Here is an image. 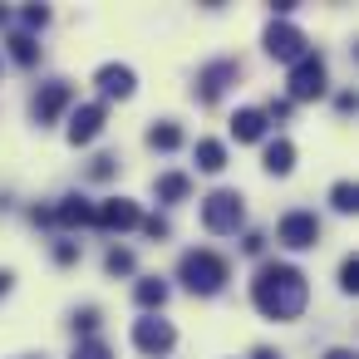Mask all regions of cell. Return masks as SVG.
<instances>
[{
  "instance_id": "cell-1",
  "label": "cell",
  "mask_w": 359,
  "mask_h": 359,
  "mask_svg": "<svg viewBox=\"0 0 359 359\" xmlns=\"http://www.w3.org/2000/svg\"><path fill=\"white\" fill-rule=\"evenodd\" d=\"M251 300L271 320H295L305 310V300H310V285H305V276L295 266H261L256 280H251Z\"/></svg>"
},
{
  "instance_id": "cell-31",
  "label": "cell",
  "mask_w": 359,
  "mask_h": 359,
  "mask_svg": "<svg viewBox=\"0 0 359 359\" xmlns=\"http://www.w3.org/2000/svg\"><path fill=\"white\" fill-rule=\"evenodd\" d=\"M325 359H354V354H349V349H330Z\"/></svg>"
},
{
  "instance_id": "cell-4",
  "label": "cell",
  "mask_w": 359,
  "mask_h": 359,
  "mask_svg": "<svg viewBox=\"0 0 359 359\" xmlns=\"http://www.w3.org/2000/svg\"><path fill=\"white\" fill-rule=\"evenodd\" d=\"M320 94H325V60L320 55L295 60V69H290V99H320Z\"/></svg>"
},
{
  "instance_id": "cell-15",
  "label": "cell",
  "mask_w": 359,
  "mask_h": 359,
  "mask_svg": "<svg viewBox=\"0 0 359 359\" xmlns=\"http://www.w3.org/2000/svg\"><path fill=\"white\" fill-rule=\"evenodd\" d=\"M295 168V148L285 143V138H276V143H266V172H276V177H285Z\"/></svg>"
},
{
  "instance_id": "cell-24",
  "label": "cell",
  "mask_w": 359,
  "mask_h": 359,
  "mask_svg": "<svg viewBox=\"0 0 359 359\" xmlns=\"http://www.w3.org/2000/svg\"><path fill=\"white\" fill-rule=\"evenodd\" d=\"M74 330H79V334H94V330H99V310H94V305L79 310V315H74Z\"/></svg>"
},
{
  "instance_id": "cell-12",
  "label": "cell",
  "mask_w": 359,
  "mask_h": 359,
  "mask_svg": "<svg viewBox=\"0 0 359 359\" xmlns=\"http://www.w3.org/2000/svg\"><path fill=\"white\" fill-rule=\"evenodd\" d=\"M99 89H104V99H128L133 94V69L128 65H104L99 69Z\"/></svg>"
},
{
  "instance_id": "cell-6",
  "label": "cell",
  "mask_w": 359,
  "mask_h": 359,
  "mask_svg": "<svg viewBox=\"0 0 359 359\" xmlns=\"http://www.w3.org/2000/svg\"><path fill=\"white\" fill-rule=\"evenodd\" d=\"M172 339H177V334H172V325H168V320H158V315H143V320L133 325V344H138L143 354H168V349H172Z\"/></svg>"
},
{
  "instance_id": "cell-27",
  "label": "cell",
  "mask_w": 359,
  "mask_h": 359,
  "mask_svg": "<svg viewBox=\"0 0 359 359\" xmlns=\"http://www.w3.org/2000/svg\"><path fill=\"white\" fill-rule=\"evenodd\" d=\"M74 256H79V246H74V241H60V246H55V261H60V266H69Z\"/></svg>"
},
{
  "instance_id": "cell-13",
  "label": "cell",
  "mask_w": 359,
  "mask_h": 359,
  "mask_svg": "<svg viewBox=\"0 0 359 359\" xmlns=\"http://www.w3.org/2000/svg\"><path fill=\"white\" fill-rule=\"evenodd\" d=\"M231 133H236L241 143H256V138H266V114H261V109H236V118H231Z\"/></svg>"
},
{
  "instance_id": "cell-33",
  "label": "cell",
  "mask_w": 359,
  "mask_h": 359,
  "mask_svg": "<svg viewBox=\"0 0 359 359\" xmlns=\"http://www.w3.org/2000/svg\"><path fill=\"white\" fill-rule=\"evenodd\" d=\"M251 359H280V354H271V349H256V354H251Z\"/></svg>"
},
{
  "instance_id": "cell-30",
  "label": "cell",
  "mask_w": 359,
  "mask_h": 359,
  "mask_svg": "<svg viewBox=\"0 0 359 359\" xmlns=\"http://www.w3.org/2000/svg\"><path fill=\"white\" fill-rule=\"evenodd\" d=\"M114 172V158H94V177H109Z\"/></svg>"
},
{
  "instance_id": "cell-5",
  "label": "cell",
  "mask_w": 359,
  "mask_h": 359,
  "mask_svg": "<svg viewBox=\"0 0 359 359\" xmlns=\"http://www.w3.org/2000/svg\"><path fill=\"white\" fill-rule=\"evenodd\" d=\"M266 50H271V60H280V65H295V60H305V35H300L295 25L276 20V25L266 30Z\"/></svg>"
},
{
  "instance_id": "cell-23",
  "label": "cell",
  "mask_w": 359,
  "mask_h": 359,
  "mask_svg": "<svg viewBox=\"0 0 359 359\" xmlns=\"http://www.w3.org/2000/svg\"><path fill=\"white\" fill-rule=\"evenodd\" d=\"M104 266H109L114 276H128V271H133V251H109V256H104Z\"/></svg>"
},
{
  "instance_id": "cell-9",
  "label": "cell",
  "mask_w": 359,
  "mask_h": 359,
  "mask_svg": "<svg viewBox=\"0 0 359 359\" xmlns=\"http://www.w3.org/2000/svg\"><path fill=\"white\" fill-rule=\"evenodd\" d=\"M231 79H236V60H217V65H207L202 79H197V99H202V104H217L222 89H226Z\"/></svg>"
},
{
  "instance_id": "cell-11",
  "label": "cell",
  "mask_w": 359,
  "mask_h": 359,
  "mask_svg": "<svg viewBox=\"0 0 359 359\" xmlns=\"http://www.w3.org/2000/svg\"><path fill=\"white\" fill-rule=\"evenodd\" d=\"M69 104H74V89H69V84H45V89L35 94V118H40V123H55Z\"/></svg>"
},
{
  "instance_id": "cell-26",
  "label": "cell",
  "mask_w": 359,
  "mask_h": 359,
  "mask_svg": "<svg viewBox=\"0 0 359 359\" xmlns=\"http://www.w3.org/2000/svg\"><path fill=\"white\" fill-rule=\"evenodd\" d=\"M25 25H30V30L50 25V11H45V6H30V11H25Z\"/></svg>"
},
{
  "instance_id": "cell-3",
  "label": "cell",
  "mask_w": 359,
  "mask_h": 359,
  "mask_svg": "<svg viewBox=\"0 0 359 359\" xmlns=\"http://www.w3.org/2000/svg\"><path fill=\"white\" fill-rule=\"evenodd\" d=\"M241 217H246V207H241V197H236V192H212V197L202 202V226H207V231H217V236L236 231V226H241Z\"/></svg>"
},
{
  "instance_id": "cell-10",
  "label": "cell",
  "mask_w": 359,
  "mask_h": 359,
  "mask_svg": "<svg viewBox=\"0 0 359 359\" xmlns=\"http://www.w3.org/2000/svg\"><path fill=\"white\" fill-rule=\"evenodd\" d=\"M104 104H84V109H74V118H69V143L79 148V143H94L99 133H104Z\"/></svg>"
},
{
  "instance_id": "cell-25",
  "label": "cell",
  "mask_w": 359,
  "mask_h": 359,
  "mask_svg": "<svg viewBox=\"0 0 359 359\" xmlns=\"http://www.w3.org/2000/svg\"><path fill=\"white\" fill-rule=\"evenodd\" d=\"M339 285H344V290H354V285H359V261H354V256L339 266Z\"/></svg>"
},
{
  "instance_id": "cell-22",
  "label": "cell",
  "mask_w": 359,
  "mask_h": 359,
  "mask_svg": "<svg viewBox=\"0 0 359 359\" xmlns=\"http://www.w3.org/2000/svg\"><path fill=\"white\" fill-rule=\"evenodd\" d=\"M74 359H114V349H109L104 339H84V344L74 349Z\"/></svg>"
},
{
  "instance_id": "cell-8",
  "label": "cell",
  "mask_w": 359,
  "mask_h": 359,
  "mask_svg": "<svg viewBox=\"0 0 359 359\" xmlns=\"http://www.w3.org/2000/svg\"><path fill=\"white\" fill-rule=\"evenodd\" d=\"M276 236L285 246H315L320 241V222H315V212H285L280 226H276Z\"/></svg>"
},
{
  "instance_id": "cell-28",
  "label": "cell",
  "mask_w": 359,
  "mask_h": 359,
  "mask_svg": "<svg viewBox=\"0 0 359 359\" xmlns=\"http://www.w3.org/2000/svg\"><path fill=\"white\" fill-rule=\"evenodd\" d=\"M143 231H148V236H168V222H163V217H148Z\"/></svg>"
},
{
  "instance_id": "cell-16",
  "label": "cell",
  "mask_w": 359,
  "mask_h": 359,
  "mask_svg": "<svg viewBox=\"0 0 359 359\" xmlns=\"http://www.w3.org/2000/svg\"><path fill=\"white\" fill-rule=\"evenodd\" d=\"M197 168H202V172H222V168H226V148H222L217 138H202V143H197Z\"/></svg>"
},
{
  "instance_id": "cell-32",
  "label": "cell",
  "mask_w": 359,
  "mask_h": 359,
  "mask_svg": "<svg viewBox=\"0 0 359 359\" xmlns=\"http://www.w3.org/2000/svg\"><path fill=\"white\" fill-rule=\"evenodd\" d=\"M11 290V271H0V295H6Z\"/></svg>"
},
{
  "instance_id": "cell-2",
  "label": "cell",
  "mask_w": 359,
  "mask_h": 359,
  "mask_svg": "<svg viewBox=\"0 0 359 359\" xmlns=\"http://www.w3.org/2000/svg\"><path fill=\"white\" fill-rule=\"evenodd\" d=\"M177 276H182V285H187L192 295H217L231 271H226V261H222L217 251H187L182 266H177Z\"/></svg>"
},
{
  "instance_id": "cell-17",
  "label": "cell",
  "mask_w": 359,
  "mask_h": 359,
  "mask_svg": "<svg viewBox=\"0 0 359 359\" xmlns=\"http://www.w3.org/2000/svg\"><path fill=\"white\" fill-rule=\"evenodd\" d=\"M153 192H158V202H182V197H187V177H182V172H163V177L153 182Z\"/></svg>"
},
{
  "instance_id": "cell-7",
  "label": "cell",
  "mask_w": 359,
  "mask_h": 359,
  "mask_svg": "<svg viewBox=\"0 0 359 359\" xmlns=\"http://www.w3.org/2000/svg\"><path fill=\"white\" fill-rule=\"evenodd\" d=\"M138 222H143L138 202H128V197H109L104 207H94V226H104V231H128Z\"/></svg>"
},
{
  "instance_id": "cell-19",
  "label": "cell",
  "mask_w": 359,
  "mask_h": 359,
  "mask_svg": "<svg viewBox=\"0 0 359 359\" xmlns=\"http://www.w3.org/2000/svg\"><path fill=\"white\" fill-rule=\"evenodd\" d=\"M163 300H168V285H163L158 276L138 280V305H143V310H153V305H163Z\"/></svg>"
},
{
  "instance_id": "cell-29",
  "label": "cell",
  "mask_w": 359,
  "mask_h": 359,
  "mask_svg": "<svg viewBox=\"0 0 359 359\" xmlns=\"http://www.w3.org/2000/svg\"><path fill=\"white\" fill-rule=\"evenodd\" d=\"M266 114H271V118H285V114H290V99H271V109H266Z\"/></svg>"
},
{
  "instance_id": "cell-20",
  "label": "cell",
  "mask_w": 359,
  "mask_h": 359,
  "mask_svg": "<svg viewBox=\"0 0 359 359\" xmlns=\"http://www.w3.org/2000/svg\"><path fill=\"white\" fill-rule=\"evenodd\" d=\"M330 202H334V212H354V202H359V192H354V182H334V192H330Z\"/></svg>"
},
{
  "instance_id": "cell-18",
  "label": "cell",
  "mask_w": 359,
  "mask_h": 359,
  "mask_svg": "<svg viewBox=\"0 0 359 359\" xmlns=\"http://www.w3.org/2000/svg\"><path fill=\"white\" fill-rule=\"evenodd\" d=\"M148 143H153L158 153H172V148L182 143V128H177V123H153V128H148Z\"/></svg>"
},
{
  "instance_id": "cell-21",
  "label": "cell",
  "mask_w": 359,
  "mask_h": 359,
  "mask_svg": "<svg viewBox=\"0 0 359 359\" xmlns=\"http://www.w3.org/2000/svg\"><path fill=\"white\" fill-rule=\"evenodd\" d=\"M11 55H15L20 65H35V55H40V50H35V40H30V35H11Z\"/></svg>"
},
{
  "instance_id": "cell-14",
  "label": "cell",
  "mask_w": 359,
  "mask_h": 359,
  "mask_svg": "<svg viewBox=\"0 0 359 359\" xmlns=\"http://www.w3.org/2000/svg\"><path fill=\"white\" fill-rule=\"evenodd\" d=\"M50 217L65 222V226H89V222H94V202H84V197H65Z\"/></svg>"
}]
</instances>
